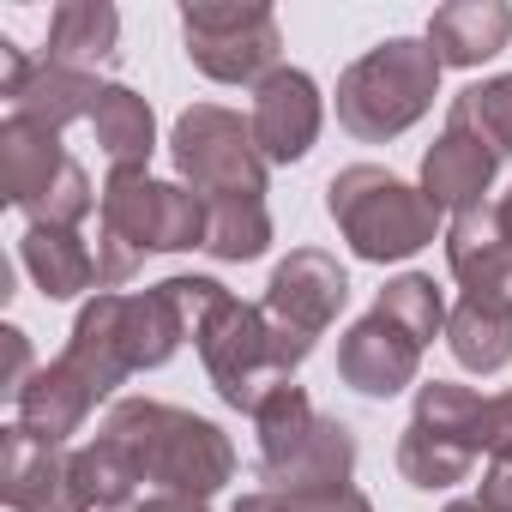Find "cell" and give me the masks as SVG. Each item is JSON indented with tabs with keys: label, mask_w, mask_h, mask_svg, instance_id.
<instances>
[{
	"label": "cell",
	"mask_w": 512,
	"mask_h": 512,
	"mask_svg": "<svg viewBox=\"0 0 512 512\" xmlns=\"http://www.w3.org/2000/svg\"><path fill=\"white\" fill-rule=\"evenodd\" d=\"M103 440L139 488L151 494H193V500H211L229 476H235V446L217 422L193 416V410H175V404H157V398H121L109 404L103 428L91 434Z\"/></svg>",
	"instance_id": "6da1fadb"
},
{
	"label": "cell",
	"mask_w": 512,
	"mask_h": 512,
	"mask_svg": "<svg viewBox=\"0 0 512 512\" xmlns=\"http://www.w3.org/2000/svg\"><path fill=\"white\" fill-rule=\"evenodd\" d=\"M97 211V290H121L145 253H187L211 235V205L187 181H157L145 169H109Z\"/></svg>",
	"instance_id": "7a4b0ae2"
},
{
	"label": "cell",
	"mask_w": 512,
	"mask_h": 512,
	"mask_svg": "<svg viewBox=\"0 0 512 512\" xmlns=\"http://www.w3.org/2000/svg\"><path fill=\"white\" fill-rule=\"evenodd\" d=\"M314 356L308 338H296L290 326H278L266 308H253V302H223L205 332H199V362L217 386V398L241 416H253L284 380H296V368Z\"/></svg>",
	"instance_id": "3957f363"
},
{
	"label": "cell",
	"mask_w": 512,
	"mask_h": 512,
	"mask_svg": "<svg viewBox=\"0 0 512 512\" xmlns=\"http://www.w3.org/2000/svg\"><path fill=\"white\" fill-rule=\"evenodd\" d=\"M434 97H440V55L428 49V37H386L362 61L344 67L338 121L356 139L386 145V139L410 133L434 109Z\"/></svg>",
	"instance_id": "277c9868"
},
{
	"label": "cell",
	"mask_w": 512,
	"mask_h": 512,
	"mask_svg": "<svg viewBox=\"0 0 512 512\" xmlns=\"http://www.w3.org/2000/svg\"><path fill=\"white\" fill-rule=\"evenodd\" d=\"M326 211L332 223L344 229L350 253L368 266H392V260H410L422 253L440 229V211L428 205L422 187L398 181L392 169L380 163H350L326 181Z\"/></svg>",
	"instance_id": "5b68a950"
},
{
	"label": "cell",
	"mask_w": 512,
	"mask_h": 512,
	"mask_svg": "<svg viewBox=\"0 0 512 512\" xmlns=\"http://www.w3.org/2000/svg\"><path fill=\"white\" fill-rule=\"evenodd\" d=\"M247 422L260 434V482H272L278 494H308V488H344L350 482L356 434L338 416H320L296 380H284Z\"/></svg>",
	"instance_id": "8992f818"
},
{
	"label": "cell",
	"mask_w": 512,
	"mask_h": 512,
	"mask_svg": "<svg viewBox=\"0 0 512 512\" xmlns=\"http://www.w3.org/2000/svg\"><path fill=\"white\" fill-rule=\"evenodd\" d=\"M0 193L43 229H79L103 205L85 163L67 157L61 133L43 121H25V115L0 121Z\"/></svg>",
	"instance_id": "52a82bcc"
},
{
	"label": "cell",
	"mask_w": 512,
	"mask_h": 512,
	"mask_svg": "<svg viewBox=\"0 0 512 512\" xmlns=\"http://www.w3.org/2000/svg\"><path fill=\"white\" fill-rule=\"evenodd\" d=\"M482 416L488 398L458 386V380H428L416 386V410L398 434V470L410 488H452L476 470L482 458Z\"/></svg>",
	"instance_id": "ba28073f"
},
{
	"label": "cell",
	"mask_w": 512,
	"mask_h": 512,
	"mask_svg": "<svg viewBox=\"0 0 512 512\" xmlns=\"http://www.w3.org/2000/svg\"><path fill=\"white\" fill-rule=\"evenodd\" d=\"M181 37H187V61L217 85H266L284 55L278 13L260 0H187Z\"/></svg>",
	"instance_id": "9c48e42d"
},
{
	"label": "cell",
	"mask_w": 512,
	"mask_h": 512,
	"mask_svg": "<svg viewBox=\"0 0 512 512\" xmlns=\"http://www.w3.org/2000/svg\"><path fill=\"white\" fill-rule=\"evenodd\" d=\"M169 151H175V169L181 181L205 199V205H223V199H266V157L253 145V127L223 109V103H193L175 133H169Z\"/></svg>",
	"instance_id": "30bf717a"
},
{
	"label": "cell",
	"mask_w": 512,
	"mask_h": 512,
	"mask_svg": "<svg viewBox=\"0 0 512 512\" xmlns=\"http://www.w3.org/2000/svg\"><path fill=\"white\" fill-rule=\"evenodd\" d=\"M0 494L13 512H97L79 446H43L25 428H0Z\"/></svg>",
	"instance_id": "8fae6325"
},
{
	"label": "cell",
	"mask_w": 512,
	"mask_h": 512,
	"mask_svg": "<svg viewBox=\"0 0 512 512\" xmlns=\"http://www.w3.org/2000/svg\"><path fill=\"white\" fill-rule=\"evenodd\" d=\"M0 61H7V79H0V97L13 103V115L25 121H43V127H73V121H91L97 103H103V85L97 73H73V67H55V61H31L13 37H0Z\"/></svg>",
	"instance_id": "7c38bea8"
},
{
	"label": "cell",
	"mask_w": 512,
	"mask_h": 512,
	"mask_svg": "<svg viewBox=\"0 0 512 512\" xmlns=\"http://www.w3.org/2000/svg\"><path fill=\"white\" fill-rule=\"evenodd\" d=\"M344 302H350V278H344V266L332 260L326 247H296L290 260H278V272H272L260 308H266L278 326H290L296 338L320 344V332L344 314Z\"/></svg>",
	"instance_id": "4fadbf2b"
},
{
	"label": "cell",
	"mask_w": 512,
	"mask_h": 512,
	"mask_svg": "<svg viewBox=\"0 0 512 512\" xmlns=\"http://www.w3.org/2000/svg\"><path fill=\"white\" fill-rule=\"evenodd\" d=\"M320 121H326V103L302 67H278L266 85H253L247 127H253V145H260L266 163H302L320 139Z\"/></svg>",
	"instance_id": "5bb4252c"
},
{
	"label": "cell",
	"mask_w": 512,
	"mask_h": 512,
	"mask_svg": "<svg viewBox=\"0 0 512 512\" xmlns=\"http://www.w3.org/2000/svg\"><path fill=\"white\" fill-rule=\"evenodd\" d=\"M55 368H61L91 404H103V398L133 374L127 344H121V296H115V290H103V296H91V302L79 308L73 338H67V350L55 356Z\"/></svg>",
	"instance_id": "9a60e30c"
},
{
	"label": "cell",
	"mask_w": 512,
	"mask_h": 512,
	"mask_svg": "<svg viewBox=\"0 0 512 512\" xmlns=\"http://www.w3.org/2000/svg\"><path fill=\"white\" fill-rule=\"evenodd\" d=\"M446 272L464 284V296L512 308V235H506L494 205H476V211L452 217V229H446Z\"/></svg>",
	"instance_id": "2e32d148"
},
{
	"label": "cell",
	"mask_w": 512,
	"mask_h": 512,
	"mask_svg": "<svg viewBox=\"0 0 512 512\" xmlns=\"http://www.w3.org/2000/svg\"><path fill=\"white\" fill-rule=\"evenodd\" d=\"M338 374H344V386H356L362 398H398V392L416 386V374H422V344H410L392 320L362 314V320L338 338Z\"/></svg>",
	"instance_id": "e0dca14e"
},
{
	"label": "cell",
	"mask_w": 512,
	"mask_h": 512,
	"mask_svg": "<svg viewBox=\"0 0 512 512\" xmlns=\"http://www.w3.org/2000/svg\"><path fill=\"white\" fill-rule=\"evenodd\" d=\"M494 169H500L494 145H488L482 133L446 121V133H440V139L428 145V157H422V193H428L434 211H476L482 193L494 187Z\"/></svg>",
	"instance_id": "ac0fdd59"
},
{
	"label": "cell",
	"mask_w": 512,
	"mask_h": 512,
	"mask_svg": "<svg viewBox=\"0 0 512 512\" xmlns=\"http://www.w3.org/2000/svg\"><path fill=\"white\" fill-rule=\"evenodd\" d=\"M512 43V7L506 0H452L428 19V49L440 67H482Z\"/></svg>",
	"instance_id": "d6986e66"
},
{
	"label": "cell",
	"mask_w": 512,
	"mask_h": 512,
	"mask_svg": "<svg viewBox=\"0 0 512 512\" xmlns=\"http://www.w3.org/2000/svg\"><path fill=\"white\" fill-rule=\"evenodd\" d=\"M115 43H121V13L109 0H61L49 13V49L43 61L55 67H73V73H97L115 61Z\"/></svg>",
	"instance_id": "ffe728a7"
},
{
	"label": "cell",
	"mask_w": 512,
	"mask_h": 512,
	"mask_svg": "<svg viewBox=\"0 0 512 512\" xmlns=\"http://www.w3.org/2000/svg\"><path fill=\"white\" fill-rule=\"evenodd\" d=\"M19 260L31 272V284L49 296V302H73L97 284V253L85 247L79 229H43L31 223L25 241H19Z\"/></svg>",
	"instance_id": "44dd1931"
},
{
	"label": "cell",
	"mask_w": 512,
	"mask_h": 512,
	"mask_svg": "<svg viewBox=\"0 0 512 512\" xmlns=\"http://www.w3.org/2000/svg\"><path fill=\"white\" fill-rule=\"evenodd\" d=\"M97 404L49 362V368H37L31 374V386L13 398V428H25L31 440H43V446H67L79 428H85V416H91Z\"/></svg>",
	"instance_id": "7402d4cb"
},
{
	"label": "cell",
	"mask_w": 512,
	"mask_h": 512,
	"mask_svg": "<svg viewBox=\"0 0 512 512\" xmlns=\"http://www.w3.org/2000/svg\"><path fill=\"white\" fill-rule=\"evenodd\" d=\"M91 133H97V151L109 157V169H145L157 151V115L133 85H103Z\"/></svg>",
	"instance_id": "603a6c76"
},
{
	"label": "cell",
	"mask_w": 512,
	"mask_h": 512,
	"mask_svg": "<svg viewBox=\"0 0 512 512\" xmlns=\"http://www.w3.org/2000/svg\"><path fill=\"white\" fill-rule=\"evenodd\" d=\"M446 350H452V362L470 368V374H500V368L512 362V308L464 296V302L446 314Z\"/></svg>",
	"instance_id": "cb8c5ba5"
},
{
	"label": "cell",
	"mask_w": 512,
	"mask_h": 512,
	"mask_svg": "<svg viewBox=\"0 0 512 512\" xmlns=\"http://www.w3.org/2000/svg\"><path fill=\"white\" fill-rule=\"evenodd\" d=\"M374 314H380V320H392L410 344H422V350H428V344L446 332V314H452V308H446V296L434 290V278L404 272V278H392V284L374 296Z\"/></svg>",
	"instance_id": "d4e9b609"
},
{
	"label": "cell",
	"mask_w": 512,
	"mask_h": 512,
	"mask_svg": "<svg viewBox=\"0 0 512 512\" xmlns=\"http://www.w3.org/2000/svg\"><path fill=\"white\" fill-rule=\"evenodd\" d=\"M272 247V211L266 199H223L211 205V235H205V253L223 266H247Z\"/></svg>",
	"instance_id": "484cf974"
},
{
	"label": "cell",
	"mask_w": 512,
	"mask_h": 512,
	"mask_svg": "<svg viewBox=\"0 0 512 512\" xmlns=\"http://www.w3.org/2000/svg\"><path fill=\"white\" fill-rule=\"evenodd\" d=\"M446 121H458V127H470V133H482V139L494 145V157H512V73H500V79H482V85L458 91V97H452V109H446Z\"/></svg>",
	"instance_id": "4316f807"
},
{
	"label": "cell",
	"mask_w": 512,
	"mask_h": 512,
	"mask_svg": "<svg viewBox=\"0 0 512 512\" xmlns=\"http://www.w3.org/2000/svg\"><path fill=\"white\" fill-rule=\"evenodd\" d=\"M296 500V512H374V500L362 494V488H308V494H290Z\"/></svg>",
	"instance_id": "83f0119b"
},
{
	"label": "cell",
	"mask_w": 512,
	"mask_h": 512,
	"mask_svg": "<svg viewBox=\"0 0 512 512\" xmlns=\"http://www.w3.org/2000/svg\"><path fill=\"white\" fill-rule=\"evenodd\" d=\"M482 452H488V458H512V392L488 398V416H482Z\"/></svg>",
	"instance_id": "f1b7e54d"
},
{
	"label": "cell",
	"mask_w": 512,
	"mask_h": 512,
	"mask_svg": "<svg viewBox=\"0 0 512 512\" xmlns=\"http://www.w3.org/2000/svg\"><path fill=\"white\" fill-rule=\"evenodd\" d=\"M476 500H482V506H494V512H512V458H488Z\"/></svg>",
	"instance_id": "f546056e"
},
{
	"label": "cell",
	"mask_w": 512,
	"mask_h": 512,
	"mask_svg": "<svg viewBox=\"0 0 512 512\" xmlns=\"http://www.w3.org/2000/svg\"><path fill=\"white\" fill-rule=\"evenodd\" d=\"M0 338H7V392L19 398V392L31 386V344H25V332H19V326H7Z\"/></svg>",
	"instance_id": "4dcf8cb0"
},
{
	"label": "cell",
	"mask_w": 512,
	"mask_h": 512,
	"mask_svg": "<svg viewBox=\"0 0 512 512\" xmlns=\"http://www.w3.org/2000/svg\"><path fill=\"white\" fill-rule=\"evenodd\" d=\"M109 512H211V506H205V500H193V494H139V500L109 506Z\"/></svg>",
	"instance_id": "1f68e13d"
},
{
	"label": "cell",
	"mask_w": 512,
	"mask_h": 512,
	"mask_svg": "<svg viewBox=\"0 0 512 512\" xmlns=\"http://www.w3.org/2000/svg\"><path fill=\"white\" fill-rule=\"evenodd\" d=\"M235 512H296V500H290V494H278V488H260V494H241V500H235Z\"/></svg>",
	"instance_id": "d6a6232c"
},
{
	"label": "cell",
	"mask_w": 512,
	"mask_h": 512,
	"mask_svg": "<svg viewBox=\"0 0 512 512\" xmlns=\"http://www.w3.org/2000/svg\"><path fill=\"white\" fill-rule=\"evenodd\" d=\"M446 512H494V506H482V500L470 494V500H446Z\"/></svg>",
	"instance_id": "836d02e7"
},
{
	"label": "cell",
	"mask_w": 512,
	"mask_h": 512,
	"mask_svg": "<svg viewBox=\"0 0 512 512\" xmlns=\"http://www.w3.org/2000/svg\"><path fill=\"white\" fill-rule=\"evenodd\" d=\"M494 211H500V223H506V235H512V187H506V199H500Z\"/></svg>",
	"instance_id": "e575fe53"
}]
</instances>
